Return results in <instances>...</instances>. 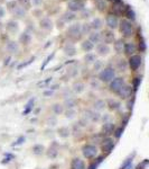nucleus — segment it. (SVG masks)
Masks as SVG:
<instances>
[{"label": "nucleus", "instance_id": "1", "mask_svg": "<svg viewBox=\"0 0 149 169\" xmlns=\"http://www.w3.org/2000/svg\"><path fill=\"white\" fill-rule=\"evenodd\" d=\"M81 152H82L83 159L86 160H92V159L96 158L99 156V148L98 145L93 144V143H84L81 148Z\"/></svg>", "mask_w": 149, "mask_h": 169}, {"label": "nucleus", "instance_id": "2", "mask_svg": "<svg viewBox=\"0 0 149 169\" xmlns=\"http://www.w3.org/2000/svg\"><path fill=\"white\" fill-rule=\"evenodd\" d=\"M116 77V69L112 67H106L99 72V81L101 83H109Z\"/></svg>", "mask_w": 149, "mask_h": 169}, {"label": "nucleus", "instance_id": "3", "mask_svg": "<svg viewBox=\"0 0 149 169\" xmlns=\"http://www.w3.org/2000/svg\"><path fill=\"white\" fill-rule=\"evenodd\" d=\"M116 147V140L112 137H104L102 139V141L100 142V149H101L102 153L104 156L105 155H109L113 151Z\"/></svg>", "mask_w": 149, "mask_h": 169}, {"label": "nucleus", "instance_id": "4", "mask_svg": "<svg viewBox=\"0 0 149 169\" xmlns=\"http://www.w3.org/2000/svg\"><path fill=\"white\" fill-rule=\"evenodd\" d=\"M119 98V100H127L129 99L130 97L133 96V89L131 87V85H128V83H125L122 86V88L120 89L116 94Z\"/></svg>", "mask_w": 149, "mask_h": 169}, {"label": "nucleus", "instance_id": "5", "mask_svg": "<svg viewBox=\"0 0 149 169\" xmlns=\"http://www.w3.org/2000/svg\"><path fill=\"white\" fill-rule=\"evenodd\" d=\"M83 117L86 118L89 123H99V122H101V113L95 112L92 108H89V110H84Z\"/></svg>", "mask_w": 149, "mask_h": 169}, {"label": "nucleus", "instance_id": "6", "mask_svg": "<svg viewBox=\"0 0 149 169\" xmlns=\"http://www.w3.org/2000/svg\"><path fill=\"white\" fill-rule=\"evenodd\" d=\"M126 83V80L123 77H115L108 85H109V90L113 94H117L120 89L122 88V86Z\"/></svg>", "mask_w": 149, "mask_h": 169}, {"label": "nucleus", "instance_id": "7", "mask_svg": "<svg viewBox=\"0 0 149 169\" xmlns=\"http://www.w3.org/2000/svg\"><path fill=\"white\" fill-rule=\"evenodd\" d=\"M45 155L48 159H56L59 155V144L56 141H53L51 145L46 149Z\"/></svg>", "mask_w": 149, "mask_h": 169}, {"label": "nucleus", "instance_id": "8", "mask_svg": "<svg viewBox=\"0 0 149 169\" xmlns=\"http://www.w3.org/2000/svg\"><path fill=\"white\" fill-rule=\"evenodd\" d=\"M105 107L106 110H109V112H119L122 107V104L120 102L119 99H116V98H108L105 99Z\"/></svg>", "mask_w": 149, "mask_h": 169}, {"label": "nucleus", "instance_id": "9", "mask_svg": "<svg viewBox=\"0 0 149 169\" xmlns=\"http://www.w3.org/2000/svg\"><path fill=\"white\" fill-rule=\"evenodd\" d=\"M127 62L128 68H130V70H132V71H137L142 63V58L138 54H133V55L129 56V60Z\"/></svg>", "mask_w": 149, "mask_h": 169}, {"label": "nucleus", "instance_id": "10", "mask_svg": "<svg viewBox=\"0 0 149 169\" xmlns=\"http://www.w3.org/2000/svg\"><path fill=\"white\" fill-rule=\"evenodd\" d=\"M120 31H121V33L123 34L125 37H130L133 34L132 25H131V23L129 22V20H127V19L121 20V23H120Z\"/></svg>", "mask_w": 149, "mask_h": 169}, {"label": "nucleus", "instance_id": "11", "mask_svg": "<svg viewBox=\"0 0 149 169\" xmlns=\"http://www.w3.org/2000/svg\"><path fill=\"white\" fill-rule=\"evenodd\" d=\"M69 169H86V162L83 158L73 157L69 161Z\"/></svg>", "mask_w": 149, "mask_h": 169}, {"label": "nucleus", "instance_id": "12", "mask_svg": "<svg viewBox=\"0 0 149 169\" xmlns=\"http://www.w3.org/2000/svg\"><path fill=\"white\" fill-rule=\"evenodd\" d=\"M115 129H116V124L113 123V121L105 122V123H102L101 133L103 134V137H112V133H113Z\"/></svg>", "mask_w": 149, "mask_h": 169}, {"label": "nucleus", "instance_id": "13", "mask_svg": "<svg viewBox=\"0 0 149 169\" xmlns=\"http://www.w3.org/2000/svg\"><path fill=\"white\" fill-rule=\"evenodd\" d=\"M67 35L71 36V37L75 38V40H79V38L82 36V32H81V25L80 24H73L69 27L67 30Z\"/></svg>", "mask_w": 149, "mask_h": 169}, {"label": "nucleus", "instance_id": "14", "mask_svg": "<svg viewBox=\"0 0 149 169\" xmlns=\"http://www.w3.org/2000/svg\"><path fill=\"white\" fill-rule=\"evenodd\" d=\"M8 7H9V10L11 11V13L15 15V16L19 17V18H21L23 16H25V10L23 7H20V6L17 5L15 1H11V3H8Z\"/></svg>", "mask_w": 149, "mask_h": 169}, {"label": "nucleus", "instance_id": "15", "mask_svg": "<svg viewBox=\"0 0 149 169\" xmlns=\"http://www.w3.org/2000/svg\"><path fill=\"white\" fill-rule=\"evenodd\" d=\"M56 134L61 139H69L71 137V127L67 125L59 126L57 130H56Z\"/></svg>", "mask_w": 149, "mask_h": 169}, {"label": "nucleus", "instance_id": "16", "mask_svg": "<svg viewBox=\"0 0 149 169\" xmlns=\"http://www.w3.org/2000/svg\"><path fill=\"white\" fill-rule=\"evenodd\" d=\"M46 148L44 144L42 143H36L32 147V153L34 155L35 157H42L45 155Z\"/></svg>", "mask_w": 149, "mask_h": 169}, {"label": "nucleus", "instance_id": "17", "mask_svg": "<svg viewBox=\"0 0 149 169\" xmlns=\"http://www.w3.org/2000/svg\"><path fill=\"white\" fill-rule=\"evenodd\" d=\"M96 53L99 54L100 56H105L110 53V46L105 43H99L96 44Z\"/></svg>", "mask_w": 149, "mask_h": 169}, {"label": "nucleus", "instance_id": "18", "mask_svg": "<svg viewBox=\"0 0 149 169\" xmlns=\"http://www.w3.org/2000/svg\"><path fill=\"white\" fill-rule=\"evenodd\" d=\"M67 7H69V10H72V11H80L84 8V3H83V1H81V0H72V1L69 3Z\"/></svg>", "mask_w": 149, "mask_h": 169}, {"label": "nucleus", "instance_id": "19", "mask_svg": "<svg viewBox=\"0 0 149 169\" xmlns=\"http://www.w3.org/2000/svg\"><path fill=\"white\" fill-rule=\"evenodd\" d=\"M64 106V110H69V108H76L77 106V100L76 98H74L73 96L71 97H66L64 102L62 103Z\"/></svg>", "mask_w": 149, "mask_h": 169}, {"label": "nucleus", "instance_id": "20", "mask_svg": "<svg viewBox=\"0 0 149 169\" xmlns=\"http://www.w3.org/2000/svg\"><path fill=\"white\" fill-rule=\"evenodd\" d=\"M101 38L103 41V43L108 44V45L111 43H115V34L111 31H104L101 34Z\"/></svg>", "mask_w": 149, "mask_h": 169}, {"label": "nucleus", "instance_id": "21", "mask_svg": "<svg viewBox=\"0 0 149 169\" xmlns=\"http://www.w3.org/2000/svg\"><path fill=\"white\" fill-rule=\"evenodd\" d=\"M136 51H137V46L135 45V43H132V42L125 43V46H123V53L127 54L128 56L133 55Z\"/></svg>", "mask_w": 149, "mask_h": 169}, {"label": "nucleus", "instance_id": "22", "mask_svg": "<svg viewBox=\"0 0 149 169\" xmlns=\"http://www.w3.org/2000/svg\"><path fill=\"white\" fill-rule=\"evenodd\" d=\"M51 110H52V113H53L55 116H59V115H63L64 113V106L62 103H54L52 104L51 106Z\"/></svg>", "mask_w": 149, "mask_h": 169}, {"label": "nucleus", "instance_id": "23", "mask_svg": "<svg viewBox=\"0 0 149 169\" xmlns=\"http://www.w3.org/2000/svg\"><path fill=\"white\" fill-rule=\"evenodd\" d=\"M92 110H94L95 112L101 113L103 110H106L105 107V100L104 99H96L95 102L92 104Z\"/></svg>", "mask_w": 149, "mask_h": 169}, {"label": "nucleus", "instance_id": "24", "mask_svg": "<svg viewBox=\"0 0 149 169\" xmlns=\"http://www.w3.org/2000/svg\"><path fill=\"white\" fill-rule=\"evenodd\" d=\"M72 90H73V93L76 94V95L83 94V93L85 91L84 82H82V81H75V82L73 83V86H72Z\"/></svg>", "mask_w": 149, "mask_h": 169}, {"label": "nucleus", "instance_id": "25", "mask_svg": "<svg viewBox=\"0 0 149 169\" xmlns=\"http://www.w3.org/2000/svg\"><path fill=\"white\" fill-rule=\"evenodd\" d=\"M102 160H103V156H98L96 158L90 160V164L86 167V169H98L99 166L102 164Z\"/></svg>", "mask_w": 149, "mask_h": 169}, {"label": "nucleus", "instance_id": "26", "mask_svg": "<svg viewBox=\"0 0 149 169\" xmlns=\"http://www.w3.org/2000/svg\"><path fill=\"white\" fill-rule=\"evenodd\" d=\"M118 24H119V22H118L117 16H115V15H109V16L106 17V25L109 26V28L115 30V28L118 27Z\"/></svg>", "mask_w": 149, "mask_h": 169}, {"label": "nucleus", "instance_id": "27", "mask_svg": "<svg viewBox=\"0 0 149 169\" xmlns=\"http://www.w3.org/2000/svg\"><path fill=\"white\" fill-rule=\"evenodd\" d=\"M64 53H65V55L67 56H74L75 54H76V48H75L74 44L72 43H67L66 45L64 46Z\"/></svg>", "mask_w": 149, "mask_h": 169}, {"label": "nucleus", "instance_id": "28", "mask_svg": "<svg viewBox=\"0 0 149 169\" xmlns=\"http://www.w3.org/2000/svg\"><path fill=\"white\" fill-rule=\"evenodd\" d=\"M63 115L67 120H75L77 117V110L76 108H69V110H65L63 113Z\"/></svg>", "mask_w": 149, "mask_h": 169}, {"label": "nucleus", "instance_id": "29", "mask_svg": "<svg viewBox=\"0 0 149 169\" xmlns=\"http://www.w3.org/2000/svg\"><path fill=\"white\" fill-rule=\"evenodd\" d=\"M6 48H7V51L11 54H15V53H18L19 51V45L16 43V42H8L7 45H6Z\"/></svg>", "mask_w": 149, "mask_h": 169}, {"label": "nucleus", "instance_id": "30", "mask_svg": "<svg viewBox=\"0 0 149 169\" xmlns=\"http://www.w3.org/2000/svg\"><path fill=\"white\" fill-rule=\"evenodd\" d=\"M103 134H102L101 132H98V133H93V134L90 137V143H93V144L98 145V143L100 144V142L102 141L103 139Z\"/></svg>", "mask_w": 149, "mask_h": 169}, {"label": "nucleus", "instance_id": "31", "mask_svg": "<svg viewBox=\"0 0 149 169\" xmlns=\"http://www.w3.org/2000/svg\"><path fill=\"white\" fill-rule=\"evenodd\" d=\"M89 41H90L91 43L93 44H99L102 42V38H101V34L98 32H92L90 33V37H89Z\"/></svg>", "mask_w": 149, "mask_h": 169}, {"label": "nucleus", "instance_id": "32", "mask_svg": "<svg viewBox=\"0 0 149 169\" xmlns=\"http://www.w3.org/2000/svg\"><path fill=\"white\" fill-rule=\"evenodd\" d=\"M123 132H125V127L123 126H116L115 131L112 133V138L117 141V140H120V138L122 137Z\"/></svg>", "mask_w": 149, "mask_h": 169}, {"label": "nucleus", "instance_id": "33", "mask_svg": "<svg viewBox=\"0 0 149 169\" xmlns=\"http://www.w3.org/2000/svg\"><path fill=\"white\" fill-rule=\"evenodd\" d=\"M83 130L84 129H82V127H81L77 123L74 124V125L71 127V135H73V137H75V138L80 137V135L82 134Z\"/></svg>", "mask_w": 149, "mask_h": 169}, {"label": "nucleus", "instance_id": "34", "mask_svg": "<svg viewBox=\"0 0 149 169\" xmlns=\"http://www.w3.org/2000/svg\"><path fill=\"white\" fill-rule=\"evenodd\" d=\"M94 48V44L93 43H91L90 41L86 40V41H83V43H82V50L84 52H86V53H90L92 50Z\"/></svg>", "mask_w": 149, "mask_h": 169}, {"label": "nucleus", "instance_id": "35", "mask_svg": "<svg viewBox=\"0 0 149 169\" xmlns=\"http://www.w3.org/2000/svg\"><path fill=\"white\" fill-rule=\"evenodd\" d=\"M117 70L119 71H126L128 69V62L125 59H120L117 61V65H116Z\"/></svg>", "mask_w": 149, "mask_h": 169}, {"label": "nucleus", "instance_id": "36", "mask_svg": "<svg viewBox=\"0 0 149 169\" xmlns=\"http://www.w3.org/2000/svg\"><path fill=\"white\" fill-rule=\"evenodd\" d=\"M90 26H91V30H95V31L100 30L102 27V20L100 18H94L92 20V23L90 24Z\"/></svg>", "mask_w": 149, "mask_h": 169}, {"label": "nucleus", "instance_id": "37", "mask_svg": "<svg viewBox=\"0 0 149 169\" xmlns=\"http://www.w3.org/2000/svg\"><path fill=\"white\" fill-rule=\"evenodd\" d=\"M57 116L55 115H51L48 116L47 120H46V124H47V126H49V127H54V126L57 125Z\"/></svg>", "mask_w": 149, "mask_h": 169}, {"label": "nucleus", "instance_id": "38", "mask_svg": "<svg viewBox=\"0 0 149 169\" xmlns=\"http://www.w3.org/2000/svg\"><path fill=\"white\" fill-rule=\"evenodd\" d=\"M20 43H23L24 45H28L30 43V41H32V36H30L28 33H24V34L20 35Z\"/></svg>", "mask_w": 149, "mask_h": 169}, {"label": "nucleus", "instance_id": "39", "mask_svg": "<svg viewBox=\"0 0 149 169\" xmlns=\"http://www.w3.org/2000/svg\"><path fill=\"white\" fill-rule=\"evenodd\" d=\"M40 27L42 28H44V30H52V27H53V25H52V22L49 20L48 18H45L43 19L42 22H40Z\"/></svg>", "mask_w": 149, "mask_h": 169}, {"label": "nucleus", "instance_id": "40", "mask_svg": "<svg viewBox=\"0 0 149 169\" xmlns=\"http://www.w3.org/2000/svg\"><path fill=\"white\" fill-rule=\"evenodd\" d=\"M135 96H132V97H130L129 99H127L126 100V108H127V110L128 112H131V110H133V106H135Z\"/></svg>", "mask_w": 149, "mask_h": 169}, {"label": "nucleus", "instance_id": "41", "mask_svg": "<svg viewBox=\"0 0 149 169\" xmlns=\"http://www.w3.org/2000/svg\"><path fill=\"white\" fill-rule=\"evenodd\" d=\"M123 46H125V43H123L122 41H118L115 43V50L117 53L121 54L123 52Z\"/></svg>", "mask_w": 149, "mask_h": 169}, {"label": "nucleus", "instance_id": "42", "mask_svg": "<svg viewBox=\"0 0 149 169\" xmlns=\"http://www.w3.org/2000/svg\"><path fill=\"white\" fill-rule=\"evenodd\" d=\"M101 85L102 83L99 81V79H93V80H91V82H90V87L93 90H99V89L101 88Z\"/></svg>", "mask_w": 149, "mask_h": 169}, {"label": "nucleus", "instance_id": "43", "mask_svg": "<svg viewBox=\"0 0 149 169\" xmlns=\"http://www.w3.org/2000/svg\"><path fill=\"white\" fill-rule=\"evenodd\" d=\"M77 124H79V125H80L82 129H86L90 123L88 122V120H86V118L83 117V116H81V117L79 118V121H77Z\"/></svg>", "mask_w": 149, "mask_h": 169}, {"label": "nucleus", "instance_id": "44", "mask_svg": "<svg viewBox=\"0 0 149 169\" xmlns=\"http://www.w3.org/2000/svg\"><path fill=\"white\" fill-rule=\"evenodd\" d=\"M84 60H85V62L88 63V65H91V63H93L94 61H95V55L94 54H92V53H86V55H85V58H84Z\"/></svg>", "mask_w": 149, "mask_h": 169}, {"label": "nucleus", "instance_id": "45", "mask_svg": "<svg viewBox=\"0 0 149 169\" xmlns=\"http://www.w3.org/2000/svg\"><path fill=\"white\" fill-rule=\"evenodd\" d=\"M126 16H127L129 19H131V20H133V19L136 18V16H135V11H133L130 7H127V9H126Z\"/></svg>", "mask_w": 149, "mask_h": 169}, {"label": "nucleus", "instance_id": "46", "mask_svg": "<svg viewBox=\"0 0 149 169\" xmlns=\"http://www.w3.org/2000/svg\"><path fill=\"white\" fill-rule=\"evenodd\" d=\"M102 65H102V62L100 61V60H95V61L93 62V70L94 71H99V72H100V71L103 69Z\"/></svg>", "mask_w": 149, "mask_h": 169}, {"label": "nucleus", "instance_id": "47", "mask_svg": "<svg viewBox=\"0 0 149 169\" xmlns=\"http://www.w3.org/2000/svg\"><path fill=\"white\" fill-rule=\"evenodd\" d=\"M81 32H82V34H90V33H91V26H90V24L81 25Z\"/></svg>", "mask_w": 149, "mask_h": 169}, {"label": "nucleus", "instance_id": "48", "mask_svg": "<svg viewBox=\"0 0 149 169\" xmlns=\"http://www.w3.org/2000/svg\"><path fill=\"white\" fill-rule=\"evenodd\" d=\"M7 28H8L9 31H11V32H15V31L18 30V25H17L16 22H9L8 24H7Z\"/></svg>", "mask_w": 149, "mask_h": 169}, {"label": "nucleus", "instance_id": "49", "mask_svg": "<svg viewBox=\"0 0 149 169\" xmlns=\"http://www.w3.org/2000/svg\"><path fill=\"white\" fill-rule=\"evenodd\" d=\"M96 6H98V9H99V10L103 11L104 9L106 8V3L104 1V0H99L98 3H96Z\"/></svg>", "mask_w": 149, "mask_h": 169}, {"label": "nucleus", "instance_id": "50", "mask_svg": "<svg viewBox=\"0 0 149 169\" xmlns=\"http://www.w3.org/2000/svg\"><path fill=\"white\" fill-rule=\"evenodd\" d=\"M141 82V78H139V77H137V78H135V80H133L132 85H131V87H132L133 90H137L139 87V85H140Z\"/></svg>", "mask_w": 149, "mask_h": 169}, {"label": "nucleus", "instance_id": "51", "mask_svg": "<svg viewBox=\"0 0 149 169\" xmlns=\"http://www.w3.org/2000/svg\"><path fill=\"white\" fill-rule=\"evenodd\" d=\"M111 115L110 114H101V122L105 123V122H111Z\"/></svg>", "mask_w": 149, "mask_h": 169}, {"label": "nucleus", "instance_id": "52", "mask_svg": "<svg viewBox=\"0 0 149 169\" xmlns=\"http://www.w3.org/2000/svg\"><path fill=\"white\" fill-rule=\"evenodd\" d=\"M75 18V15L73 13H66L64 15V19L66 20V22H69V20H73Z\"/></svg>", "mask_w": 149, "mask_h": 169}, {"label": "nucleus", "instance_id": "53", "mask_svg": "<svg viewBox=\"0 0 149 169\" xmlns=\"http://www.w3.org/2000/svg\"><path fill=\"white\" fill-rule=\"evenodd\" d=\"M18 1L20 3V7H23V8H29L30 6L29 0H18Z\"/></svg>", "mask_w": 149, "mask_h": 169}, {"label": "nucleus", "instance_id": "54", "mask_svg": "<svg viewBox=\"0 0 149 169\" xmlns=\"http://www.w3.org/2000/svg\"><path fill=\"white\" fill-rule=\"evenodd\" d=\"M44 95H45V96H52V95H53V91H45Z\"/></svg>", "mask_w": 149, "mask_h": 169}, {"label": "nucleus", "instance_id": "55", "mask_svg": "<svg viewBox=\"0 0 149 169\" xmlns=\"http://www.w3.org/2000/svg\"><path fill=\"white\" fill-rule=\"evenodd\" d=\"M3 14H5V10H3V7H0V18L3 16Z\"/></svg>", "mask_w": 149, "mask_h": 169}, {"label": "nucleus", "instance_id": "56", "mask_svg": "<svg viewBox=\"0 0 149 169\" xmlns=\"http://www.w3.org/2000/svg\"><path fill=\"white\" fill-rule=\"evenodd\" d=\"M42 3V0H34V3L35 5H38V3Z\"/></svg>", "mask_w": 149, "mask_h": 169}, {"label": "nucleus", "instance_id": "57", "mask_svg": "<svg viewBox=\"0 0 149 169\" xmlns=\"http://www.w3.org/2000/svg\"><path fill=\"white\" fill-rule=\"evenodd\" d=\"M36 169H40V168H36Z\"/></svg>", "mask_w": 149, "mask_h": 169}, {"label": "nucleus", "instance_id": "58", "mask_svg": "<svg viewBox=\"0 0 149 169\" xmlns=\"http://www.w3.org/2000/svg\"><path fill=\"white\" fill-rule=\"evenodd\" d=\"M111 1H113V0H111Z\"/></svg>", "mask_w": 149, "mask_h": 169}]
</instances>
